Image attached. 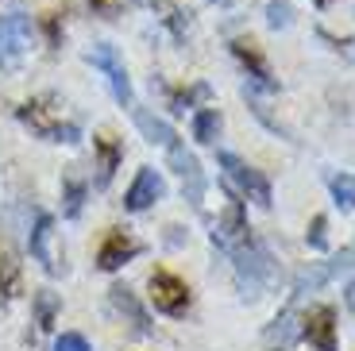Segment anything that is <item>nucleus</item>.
I'll list each match as a JSON object with an SVG mask.
<instances>
[{
	"label": "nucleus",
	"instance_id": "1",
	"mask_svg": "<svg viewBox=\"0 0 355 351\" xmlns=\"http://www.w3.org/2000/svg\"><path fill=\"white\" fill-rule=\"evenodd\" d=\"M228 255L236 259V282H240L243 298H259V293L275 282V259H270L263 239H255L251 232L232 247Z\"/></svg>",
	"mask_w": 355,
	"mask_h": 351
},
{
	"label": "nucleus",
	"instance_id": "2",
	"mask_svg": "<svg viewBox=\"0 0 355 351\" xmlns=\"http://www.w3.org/2000/svg\"><path fill=\"white\" fill-rule=\"evenodd\" d=\"M216 162H220V170L228 174V182H236V189H240L248 201H255L259 209H270L275 205V194H270V182H266L263 174H259L255 166H248L240 155H232V151H220L216 155Z\"/></svg>",
	"mask_w": 355,
	"mask_h": 351
},
{
	"label": "nucleus",
	"instance_id": "3",
	"mask_svg": "<svg viewBox=\"0 0 355 351\" xmlns=\"http://www.w3.org/2000/svg\"><path fill=\"white\" fill-rule=\"evenodd\" d=\"M27 51H31V19L24 12L0 16V70L16 74L24 66Z\"/></svg>",
	"mask_w": 355,
	"mask_h": 351
},
{
	"label": "nucleus",
	"instance_id": "4",
	"mask_svg": "<svg viewBox=\"0 0 355 351\" xmlns=\"http://www.w3.org/2000/svg\"><path fill=\"white\" fill-rule=\"evenodd\" d=\"M19 120H24L39 139H51V143H78L81 139L78 123H62L54 108H46V101H27V105L19 108Z\"/></svg>",
	"mask_w": 355,
	"mask_h": 351
},
{
	"label": "nucleus",
	"instance_id": "5",
	"mask_svg": "<svg viewBox=\"0 0 355 351\" xmlns=\"http://www.w3.org/2000/svg\"><path fill=\"white\" fill-rule=\"evenodd\" d=\"M147 290H151V305L166 316H186L189 309V286L178 274L170 271H155L151 282H147Z\"/></svg>",
	"mask_w": 355,
	"mask_h": 351
},
{
	"label": "nucleus",
	"instance_id": "6",
	"mask_svg": "<svg viewBox=\"0 0 355 351\" xmlns=\"http://www.w3.org/2000/svg\"><path fill=\"white\" fill-rule=\"evenodd\" d=\"M166 155H170V166L178 170V178H182V194H186V201L193 205V209H201V205H205V174H201V162L193 158V151H186L178 139L166 147Z\"/></svg>",
	"mask_w": 355,
	"mask_h": 351
},
{
	"label": "nucleus",
	"instance_id": "7",
	"mask_svg": "<svg viewBox=\"0 0 355 351\" xmlns=\"http://www.w3.org/2000/svg\"><path fill=\"white\" fill-rule=\"evenodd\" d=\"M97 70H105L108 74V85H112V97L120 101L124 108H132V101H135V93H132V81H128V70H124V62H120V54H116V46H108V43H97L93 51L85 54Z\"/></svg>",
	"mask_w": 355,
	"mask_h": 351
},
{
	"label": "nucleus",
	"instance_id": "8",
	"mask_svg": "<svg viewBox=\"0 0 355 351\" xmlns=\"http://www.w3.org/2000/svg\"><path fill=\"white\" fill-rule=\"evenodd\" d=\"M352 263H355V247H347V251H340V259H332V263H309L305 271H297V278H293V301L305 298V293H317L320 286H329V282L336 278L340 271H347Z\"/></svg>",
	"mask_w": 355,
	"mask_h": 351
},
{
	"label": "nucleus",
	"instance_id": "9",
	"mask_svg": "<svg viewBox=\"0 0 355 351\" xmlns=\"http://www.w3.org/2000/svg\"><path fill=\"white\" fill-rule=\"evenodd\" d=\"M162 197H166V178H162L155 166H143L139 174H135V182L128 185L124 209L128 212H147L151 205H159Z\"/></svg>",
	"mask_w": 355,
	"mask_h": 351
},
{
	"label": "nucleus",
	"instance_id": "10",
	"mask_svg": "<svg viewBox=\"0 0 355 351\" xmlns=\"http://www.w3.org/2000/svg\"><path fill=\"white\" fill-rule=\"evenodd\" d=\"M248 232H251V228H248V212H243L240 194H228V205H224L220 220L213 224V247H220V251H232V247L240 243Z\"/></svg>",
	"mask_w": 355,
	"mask_h": 351
},
{
	"label": "nucleus",
	"instance_id": "11",
	"mask_svg": "<svg viewBox=\"0 0 355 351\" xmlns=\"http://www.w3.org/2000/svg\"><path fill=\"white\" fill-rule=\"evenodd\" d=\"M302 340H309L317 351H340V343H336V309L317 305L309 316H302Z\"/></svg>",
	"mask_w": 355,
	"mask_h": 351
},
{
	"label": "nucleus",
	"instance_id": "12",
	"mask_svg": "<svg viewBox=\"0 0 355 351\" xmlns=\"http://www.w3.org/2000/svg\"><path fill=\"white\" fill-rule=\"evenodd\" d=\"M232 54H236V58H240V66L248 70L251 85L263 89V93H278L275 74H270V66H266V58L259 54L255 43H248V39H236V43H232Z\"/></svg>",
	"mask_w": 355,
	"mask_h": 351
},
{
	"label": "nucleus",
	"instance_id": "13",
	"mask_svg": "<svg viewBox=\"0 0 355 351\" xmlns=\"http://www.w3.org/2000/svg\"><path fill=\"white\" fill-rule=\"evenodd\" d=\"M139 251H143L139 239H132L128 232H112V236L101 243V251H97V266L101 271H120V266L132 263Z\"/></svg>",
	"mask_w": 355,
	"mask_h": 351
},
{
	"label": "nucleus",
	"instance_id": "14",
	"mask_svg": "<svg viewBox=\"0 0 355 351\" xmlns=\"http://www.w3.org/2000/svg\"><path fill=\"white\" fill-rule=\"evenodd\" d=\"M93 170H97V178H93V185L97 189H108V182H112V174H116V166L124 162V143H116V139H108V135H97L93 139Z\"/></svg>",
	"mask_w": 355,
	"mask_h": 351
},
{
	"label": "nucleus",
	"instance_id": "15",
	"mask_svg": "<svg viewBox=\"0 0 355 351\" xmlns=\"http://www.w3.org/2000/svg\"><path fill=\"white\" fill-rule=\"evenodd\" d=\"M108 301H112V309H116L120 316H128V320H132V328H135L139 336H151V332H155L147 309L139 305V298H135L128 286H112V290H108Z\"/></svg>",
	"mask_w": 355,
	"mask_h": 351
},
{
	"label": "nucleus",
	"instance_id": "16",
	"mask_svg": "<svg viewBox=\"0 0 355 351\" xmlns=\"http://www.w3.org/2000/svg\"><path fill=\"white\" fill-rule=\"evenodd\" d=\"M51 236H54V216H46V212H39L35 216V228H31V255H35V263L43 266L46 274H58L62 266H58V259L51 255Z\"/></svg>",
	"mask_w": 355,
	"mask_h": 351
},
{
	"label": "nucleus",
	"instance_id": "17",
	"mask_svg": "<svg viewBox=\"0 0 355 351\" xmlns=\"http://www.w3.org/2000/svg\"><path fill=\"white\" fill-rule=\"evenodd\" d=\"M293 340H302V316H297V309H282V313L270 320V328H266V343H278V348L290 351Z\"/></svg>",
	"mask_w": 355,
	"mask_h": 351
},
{
	"label": "nucleus",
	"instance_id": "18",
	"mask_svg": "<svg viewBox=\"0 0 355 351\" xmlns=\"http://www.w3.org/2000/svg\"><path fill=\"white\" fill-rule=\"evenodd\" d=\"M135 128L143 132V139L147 143H159V147H170V143L178 139L174 135V128H170L166 120H159V116H151V112H143V108H135Z\"/></svg>",
	"mask_w": 355,
	"mask_h": 351
},
{
	"label": "nucleus",
	"instance_id": "19",
	"mask_svg": "<svg viewBox=\"0 0 355 351\" xmlns=\"http://www.w3.org/2000/svg\"><path fill=\"white\" fill-rule=\"evenodd\" d=\"M85 194H89V185L81 182L73 170H66V174H62V216H66V220H78V216H81Z\"/></svg>",
	"mask_w": 355,
	"mask_h": 351
},
{
	"label": "nucleus",
	"instance_id": "20",
	"mask_svg": "<svg viewBox=\"0 0 355 351\" xmlns=\"http://www.w3.org/2000/svg\"><path fill=\"white\" fill-rule=\"evenodd\" d=\"M31 305H35V325L43 328V332H51L54 316H58V309H62V298H58V293H51V290H39Z\"/></svg>",
	"mask_w": 355,
	"mask_h": 351
},
{
	"label": "nucleus",
	"instance_id": "21",
	"mask_svg": "<svg viewBox=\"0 0 355 351\" xmlns=\"http://www.w3.org/2000/svg\"><path fill=\"white\" fill-rule=\"evenodd\" d=\"M216 135H220V112L216 108H197L193 112V139L216 143Z\"/></svg>",
	"mask_w": 355,
	"mask_h": 351
},
{
	"label": "nucleus",
	"instance_id": "22",
	"mask_svg": "<svg viewBox=\"0 0 355 351\" xmlns=\"http://www.w3.org/2000/svg\"><path fill=\"white\" fill-rule=\"evenodd\" d=\"M19 286H24V278H19V263L12 259V255L0 251V298L4 301L19 298Z\"/></svg>",
	"mask_w": 355,
	"mask_h": 351
},
{
	"label": "nucleus",
	"instance_id": "23",
	"mask_svg": "<svg viewBox=\"0 0 355 351\" xmlns=\"http://www.w3.org/2000/svg\"><path fill=\"white\" fill-rule=\"evenodd\" d=\"M329 189H332V201L340 209H355V174H336L329 182Z\"/></svg>",
	"mask_w": 355,
	"mask_h": 351
},
{
	"label": "nucleus",
	"instance_id": "24",
	"mask_svg": "<svg viewBox=\"0 0 355 351\" xmlns=\"http://www.w3.org/2000/svg\"><path fill=\"white\" fill-rule=\"evenodd\" d=\"M266 24L275 27V31H286V27L293 24V8L286 0H270V4H266Z\"/></svg>",
	"mask_w": 355,
	"mask_h": 351
},
{
	"label": "nucleus",
	"instance_id": "25",
	"mask_svg": "<svg viewBox=\"0 0 355 351\" xmlns=\"http://www.w3.org/2000/svg\"><path fill=\"white\" fill-rule=\"evenodd\" d=\"M305 243L313 251H329V216H313L309 232H305Z\"/></svg>",
	"mask_w": 355,
	"mask_h": 351
},
{
	"label": "nucleus",
	"instance_id": "26",
	"mask_svg": "<svg viewBox=\"0 0 355 351\" xmlns=\"http://www.w3.org/2000/svg\"><path fill=\"white\" fill-rule=\"evenodd\" d=\"M54 351H93V348H89V340L81 332H62L54 340Z\"/></svg>",
	"mask_w": 355,
	"mask_h": 351
},
{
	"label": "nucleus",
	"instance_id": "27",
	"mask_svg": "<svg viewBox=\"0 0 355 351\" xmlns=\"http://www.w3.org/2000/svg\"><path fill=\"white\" fill-rule=\"evenodd\" d=\"M347 309H352V313H355V282H352V286H347Z\"/></svg>",
	"mask_w": 355,
	"mask_h": 351
},
{
	"label": "nucleus",
	"instance_id": "28",
	"mask_svg": "<svg viewBox=\"0 0 355 351\" xmlns=\"http://www.w3.org/2000/svg\"><path fill=\"white\" fill-rule=\"evenodd\" d=\"M313 4H317V8H329V4H332V0H313Z\"/></svg>",
	"mask_w": 355,
	"mask_h": 351
},
{
	"label": "nucleus",
	"instance_id": "29",
	"mask_svg": "<svg viewBox=\"0 0 355 351\" xmlns=\"http://www.w3.org/2000/svg\"><path fill=\"white\" fill-rule=\"evenodd\" d=\"M213 4H232V0H213Z\"/></svg>",
	"mask_w": 355,
	"mask_h": 351
},
{
	"label": "nucleus",
	"instance_id": "30",
	"mask_svg": "<svg viewBox=\"0 0 355 351\" xmlns=\"http://www.w3.org/2000/svg\"><path fill=\"white\" fill-rule=\"evenodd\" d=\"M278 351H286V348H278Z\"/></svg>",
	"mask_w": 355,
	"mask_h": 351
}]
</instances>
